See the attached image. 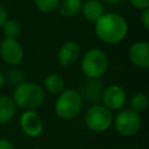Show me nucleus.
<instances>
[{
    "label": "nucleus",
    "mask_w": 149,
    "mask_h": 149,
    "mask_svg": "<svg viewBox=\"0 0 149 149\" xmlns=\"http://www.w3.org/2000/svg\"><path fill=\"white\" fill-rule=\"evenodd\" d=\"M97 37L107 44H116L125 40L128 33L127 21L116 13H106L94 22Z\"/></svg>",
    "instance_id": "f257e3e1"
},
{
    "label": "nucleus",
    "mask_w": 149,
    "mask_h": 149,
    "mask_svg": "<svg viewBox=\"0 0 149 149\" xmlns=\"http://www.w3.org/2000/svg\"><path fill=\"white\" fill-rule=\"evenodd\" d=\"M12 99L16 107L23 111H35L44 102L45 93L40 85L33 81H23L15 86Z\"/></svg>",
    "instance_id": "f03ea898"
},
{
    "label": "nucleus",
    "mask_w": 149,
    "mask_h": 149,
    "mask_svg": "<svg viewBox=\"0 0 149 149\" xmlns=\"http://www.w3.org/2000/svg\"><path fill=\"white\" fill-rule=\"evenodd\" d=\"M84 101L80 93L76 90L69 88L58 94L54 109L58 118L63 120H71L80 113Z\"/></svg>",
    "instance_id": "7ed1b4c3"
},
{
    "label": "nucleus",
    "mask_w": 149,
    "mask_h": 149,
    "mask_svg": "<svg viewBox=\"0 0 149 149\" xmlns=\"http://www.w3.org/2000/svg\"><path fill=\"white\" fill-rule=\"evenodd\" d=\"M81 71L90 79H99L108 68V57L101 49L93 48L85 52L80 63Z\"/></svg>",
    "instance_id": "20e7f679"
},
{
    "label": "nucleus",
    "mask_w": 149,
    "mask_h": 149,
    "mask_svg": "<svg viewBox=\"0 0 149 149\" xmlns=\"http://www.w3.org/2000/svg\"><path fill=\"white\" fill-rule=\"evenodd\" d=\"M86 127L94 133L106 132L113 123L112 112L104 105H92L85 113L84 118Z\"/></svg>",
    "instance_id": "39448f33"
},
{
    "label": "nucleus",
    "mask_w": 149,
    "mask_h": 149,
    "mask_svg": "<svg viewBox=\"0 0 149 149\" xmlns=\"http://www.w3.org/2000/svg\"><path fill=\"white\" fill-rule=\"evenodd\" d=\"M115 130L122 136H133L137 134L142 126V120L140 113L132 108L121 109L115 119H113Z\"/></svg>",
    "instance_id": "423d86ee"
},
{
    "label": "nucleus",
    "mask_w": 149,
    "mask_h": 149,
    "mask_svg": "<svg viewBox=\"0 0 149 149\" xmlns=\"http://www.w3.org/2000/svg\"><path fill=\"white\" fill-rule=\"evenodd\" d=\"M0 56L8 65H17L23 59V49L15 38L5 37L0 42Z\"/></svg>",
    "instance_id": "0eeeda50"
},
{
    "label": "nucleus",
    "mask_w": 149,
    "mask_h": 149,
    "mask_svg": "<svg viewBox=\"0 0 149 149\" xmlns=\"http://www.w3.org/2000/svg\"><path fill=\"white\" fill-rule=\"evenodd\" d=\"M101 100L104 106L109 111H119L125 106L127 101V94L121 86L109 85L104 90Z\"/></svg>",
    "instance_id": "6e6552de"
},
{
    "label": "nucleus",
    "mask_w": 149,
    "mask_h": 149,
    "mask_svg": "<svg viewBox=\"0 0 149 149\" xmlns=\"http://www.w3.org/2000/svg\"><path fill=\"white\" fill-rule=\"evenodd\" d=\"M20 126L29 137H37L43 132V121L35 111H24L20 116Z\"/></svg>",
    "instance_id": "1a4fd4ad"
},
{
    "label": "nucleus",
    "mask_w": 149,
    "mask_h": 149,
    "mask_svg": "<svg viewBox=\"0 0 149 149\" xmlns=\"http://www.w3.org/2000/svg\"><path fill=\"white\" fill-rule=\"evenodd\" d=\"M128 57L136 68H149V43L146 41L133 43L128 50Z\"/></svg>",
    "instance_id": "9d476101"
},
{
    "label": "nucleus",
    "mask_w": 149,
    "mask_h": 149,
    "mask_svg": "<svg viewBox=\"0 0 149 149\" xmlns=\"http://www.w3.org/2000/svg\"><path fill=\"white\" fill-rule=\"evenodd\" d=\"M104 92L102 83L98 79H90L83 85L80 95L83 98V101L86 100L87 104L95 105L101 100V95Z\"/></svg>",
    "instance_id": "9b49d317"
},
{
    "label": "nucleus",
    "mask_w": 149,
    "mask_h": 149,
    "mask_svg": "<svg viewBox=\"0 0 149 149\" xmlns=\"http://www.w3.org/2000/svg\"><path fill=\"white\" fill-rule=\"evenodd\" d=\"M78 56H79L78 44L73 41H68L59 48L57 54V61L62 66L69 68L74 64V62L78 59Z\"/></svg>",
    "instance_id": "f8f14e48"
},
{
    "label": "nucleus",
    "mask_w": 149,
    "mask_h": 149,
    "mask_svg": "<svg viewBox=\"0 0 149 149\" xmlns=\"http://www.w3.org/2000/svg\"><path fill=\"white\" fill-rule=\"evenodd\" d=\"M80 13L90 22H97L105 14L104 6L99 0H86L83 2Z\"/></svg>",
    "instance_id": "ddd939ff"
},
{
    "label": "nucleus",
    "mask_w": 149,
    "mask_h": 149,
    "mask_svg": "<svg viewBox=\"0 0 149 149\" xmlns=\"http://www.w3.org/2000/svg\"><path fill=\"white\" fill-rule=\"evenodd\" d=\"M16 113V106L12 98L0 95V125H6L13 120Z\"/></svg>",
    "instance_id": "4468645a"
},
{
    "label": "nucleus",
    "mask_w": 149,
    "mask_h": 149,
    "mask_svg": "<svg viewBox=\"0 0 149 149\" xmlns=\"http://www.w3.org/2000/svg\"><path fill=\"white\" fill-rule=\"evenodd\" d=\"M65 83L61 74L58 73H50L44 79V88L50 94H59L64 91Z\"/></svg>",
    "instance_id": "2eb2a0df"
},
{
    "label": "nucleus",
    "mask_w": 149,
    "mask_h": 149,
    "mask_svg": "<svg viewBox=\"0 0 149 149\" xmlns=\"http://www.w3.org/2000/svg\"><path fill=\"white\" fill-rule=\"evenodd\" d=\"M83 0H62L58 6L61 15L66 17H72L80 13Z\"/></svg>",
    "instance_id": "dca6fc26"
},
{
    "label": "nucleus",
    "mask_w": 149,
    "mask_h": 149,
    "mask_svg": "<svg viewBox=\"0 0 149 149\" xmlns=\"http://www.w3.org/2000/svg\"><path fill=\"white\" fill-rule=\"evenodd\" d=\"M148 105H149L148 95L143 92H136L130 99V108L137 113L146 111L148 108Z\"/></svg>",
    "instance_id": "f3484780"
},
{
    "label": "nucleus",
    "mask_w": 149,
    "mask_h": 149,
    "mask_svg": "<svg viewBox=\"0 0 149 149\" xmlns=\"http://www.w3.org/2000/svg\"><path fill=\"white\" fill-rule=\"evenodd\" d=\"M1 28L5 36L8 38H15L20 34V29H21L20 23L14 19H7Z\"/></svg>",
    "instance_id": "a211bd4d"
},
{
    "label": "nucleus",
    "mask_w": 149,
    "mask_h": 149,
    "mask_svg": "<svg viewBox=\"0 0 149 149\" xmlns=\"http://www.w3.org/2000/svg\"><path fill=\"white\" fill-rule=\"evenodd\" d=\"M36 8L42 13H54L58 9L61 0H33Z\"/></svg>",
    "instance_id": "6ab92c4d"
},
{
    "label": "nucleus",
    "mask_w": 149,
    "mask_h": 149,
    "mask_svg": "<svg viewBox=\"0 0 149 149\" xmlns=\"http://www.w3.org/2000/svg\"><path fill=\"white\" fill-rule=\"evenodd\" d=\"M5 79H7V81L13 85V86H17L20 84H22L24 81V74L20 69H10L7 71V74L5 77Z\"/></svg>",
    "instance_id": "aec40b11"
},
{
    "label": "nucleus",
    "mask_w": 149,
    "mask_h": 149,
    "mask_svg": "<svg viewBox=\"0 0 149 149\" xmlns=\"http://www.w3.org/2000/svg\"><path fill=\"white\" fill-rule=\"evenodd\" d=\"M140 21L142 23V26L144 27L146 30L149 29V8L142 9V13L140 15Z\"/></svg>",
    "instance_id": "412c9836"
},
{
    "label": "nucleus",
    "mask_w": 149,
    "mask_h": 149,
    "mask_svg": "<svg viewBox=\"0 0 149 149\" xmlns=\"http://www.w3.org/2000/svg\"><path fill=\"white\" fill-rule=\"evenodd\" d=\"M130 3L137 9H146L149 8V0H130Z\"/></svg>",
    "instance_id": "4be33fe9"
},
{
    "label": "nucleus",
    "mask_w": 149,
    "mask_h": 149,
    "mask_svg": "<svg viewBox=\"0 0 149 149\" xmlns=\"http://www.w3.org/2000/svg\"><path fill=\"white\" fill-rule=\"evenodd\" d=\"M0 149H14V146L8 139H0Z\"/></svg>",
    "instance_id": "5701e85b"
},
{
    "label": "nucleus",
    "mask_w": 149,
    "mask_h": 149,
    "mask_svg": "<svg viewBox=\"0 0 149 149\" xmlns=\"http://www.w3.org/2000/svg\"><path fill=\"white\" fill-rule=\"evenodd\" d=\"M8 19V14H7V10L5 9L3 6L0 5V28L2 27V24L6 22V20Z\"/></svg>",
    "instance_id": "b1692460"
},
{
    "label": "nucleus",
    "mask_w": 149,
    "mask_h": 149,
    "mask_svg": "<svg viewBox=\"0 0 149 149\" xmlns=\"http://www.w3.org/2000/svg\"><path fill=\"white\" fill-rule=\"evenodd\" d=\"M107 5H109V6H115V5H118L119 2H121L122 0H104Z\"/></svg>",
    "instance_id": "393cba45"
},
{
    "label": "nucleus",
    "mask_w": 149,
    "mask_h": 149,
    "mask_svg": "<svg viewBox=\"0 0 149 149\" xmlns=\"http://www.w3.org/2000/svg\"><path fill=\"white\" fill-rule=\"evenodd\" d=\"M5 80H6V79H5V74H3V73L0 71V88L3 86V84H5Z\"/></svg>",
    "instance_id": "a878e982"
},
{
    "label": "nucleus",
    "mask_w": 149,
    "mask_h": 149,
    "mask_svg": "<svg viewBox=\"0 0 149 149\" xmlns=\"http://www.w3.org/2000/svg\"><path fill=\"white\" fill-rule=\"evenodd\" d=\"M31 149H41V148H31Z\"/></svg>",
    "instance_id": "bb28decb"
},
{
    "label": "nucleus",
    "mask_w": 149,
    "mask_h": 149,
    "mask_svg": "<svg viewBox=\"0 0 149 149\" xmlns=\"http://www.w3.org/2000/svg\"><path fill=\"white\" fill-rule=\"evenodd\" d=\"M133 149H139V148H133Z\"/></svg>",
    "instance_id": "cd10ccee"
}]
</instances>
